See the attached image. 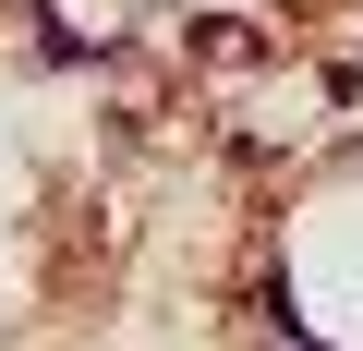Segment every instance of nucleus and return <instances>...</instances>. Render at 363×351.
Returning <instances> with one entry per match:
<instances>
[]
</instances>
